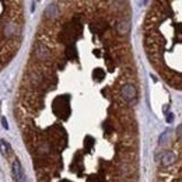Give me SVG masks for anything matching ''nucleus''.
Instances as JSON below:
<instances>
[{
	"instance_id": "obj_5",
	"label": "nucleus",
	"mask_w": 182,
	"mask_h": 182,
	"mask_svg": "<svg viewBox=\"0 0 182 182\" xmlns=\"http://www.w3.org/2000/svg\"><path fill=\"white\" fill-rule=\"evenodd\" d=\"M0 151H1V154L6 157L9 153H11V147H10V144L6 141V140H0Z\"/></svg>"
},
{
	"instance_id": "obj_4",
	"label": "nucleus",
	"mask_w": 182,
	"mask_h": 182,
	"mask_svg": "<svg viewBox=\"0 0 182 182\" xmlns=\"http://www.w3.org/2000/svg\"><path fill=\"white\" fill-rule=\"evenodd\" d=\"M175 161H177V154L172 150H168L161 154L160 162L162 167H171L172 164H175Z\"/></svg>"
},
{
	"instance_id": "obj_7",
	"label": "nucleus",
	"mask_w": 182,
	"mask_h": 182,
	"mask_svg": "<svg viewBox=\"0 0 182 182\" xmlns=\"http://www.w3.org/2000/svg\"><path fill=\"white\" fill-rule=\"evenodd\" d=\"M167 122H168V123H171V122H172V115H168V118H167Z\"/></svg>"
},
{
	"instance_id": "obj_6",
	"label": "nucleus",
	"mask_w": 182,
	"mask_h": 182,
	"mask_svg": "<svg viewBox=\"0 0 182 182\" xmlns=\"http://www.w3.org/2000/svg\"><path fill=\"white\" fill-rule=\"evenodd\" d=\"M1 125H3V128L7 129L9 128V123H7V120H6V118H1Z\"/></svg>"
},
{
	"instance_id": "obj_2",
	"label": "nucleus",
	"mask_w": 182,
	"mask_h": 182,
	"mask_svg": "<svg viewBox=\"0 0 182 182\" xmlns=\"http://www.w3.org/2000/svg\"><path fill=\"white\" fill-rule=\"evenodd\" d=\"M24 28L22 0H0V70L20 48Z\"/></svg>"
},
{
	"instance_id": "obj_1",
	"label": "nucleus",
	"mask_w": 182,
	"mask_h": 182,
	"mask_svg": "<svg viewBox=\"0 0 182 182\" xmlns=\"http://www.w3.org/2000/svg\"><path fill=\"white\" fill-rule=\"evenodd\" d=\"M181 0H154L144 21V46L151 64L171 87L181 88Z\"/></svg>"
},
{
	"instance_id": "obj_3",
	"label": "nucleus",
	"mask_w": 182,
	"mask_h": 182,
	"mask_svg": "<svg viewBox=\"0 0 182 182\" xmlns=\"http://www.w3.org/2000/svg\"><path fill=\"white\" fill-rule=\"evenodd\" d=\"M11 170H13V175H14L16 182H28L27 177H25V172H24V170H22L21 162H20L18 160H14Z\"/></svg>"
}]
</instances>
